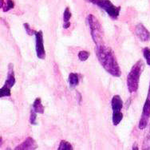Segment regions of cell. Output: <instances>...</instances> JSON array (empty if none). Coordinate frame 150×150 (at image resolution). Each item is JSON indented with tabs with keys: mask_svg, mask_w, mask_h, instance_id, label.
Returning a JSON list of instances; mask_svg holds the SVG:
<instances>
[{
	"mask_svg": "<svg viewBox=\"0 0 150 150\" xmlns=\"http://www.w3.org/2000/svg\"><path fill=\"white\" fill-rule=\"evenodd\" d=\"M143 54H144V58L146 59L147 64L150 66V50L149 48H144L143 50Z\"/></svg>",
	"mask_w": 150,
	"mask_h": 150,
	"instance_id": "21",
	"label": "cell"
},
{
	"mask_svg": "<svg viewBox=\"0 0 150 150\" xmlns=\"http://www.w3.org/2000/svg\"><path fill=\"white\" fill-rule=\"evenodd\" d=\"M33 109L35 110V111L38 113H41L42 114L44 112V107L42 104V101H41V98H38L35 99V102L33 104Z\"/></svg>",
	"mask_w": 150,
	"mask_h": 150,
	"instance_id": "11",
	"label": "cell"
},
{
	"mask_svg": "<svg viewBox=\"0 0 150 150\" xmlns=\"http://www.w3.org/2000/svg\"><path fill=\"white\" fill-rule=\"evenodd\" d=\"M71 18V12L69 11V7H67L65 11H64L63 15V19L64 23H67V22H69V19Z\"/></svg>",
	"mask_w": 150,
	"mask_h": 150,
	"instance_id": "19",
	"label": "cell"
},
{
	"mask_svg": "<svg viewBox=\"0 0 150 150\" xmlns=\"http://www.w3.org/2000/svg\"><path fill=\"white\" fill-rule=\"evenodd\" d=\"M150 118V84L148 91V96L146 101L144 102L143 111H142V117L139 122V129H144L148 125V122Z\"/></svg>",
	"mask_w": 150,
	"mask_h": 150,
	"instance_id": "5",
	"label": "cell"
},
{
	"mask_svg": "<svg viewBox=\"0 0 150 150\" xmlns=\"http://www.w3.org/2000/svg\"><path fill=\"white\" fill-rule=\"evenodd\" d=\"M38 148V144L36 143L34 139L29 137L24 141V142L20 144L19 145H18L17 147L15 148V150H26V149H36Z\"/></svg>",
	"mask_w": 150,
	"mask_h": 150,
	"instance_id": "8",
	"label": "cell"
},
{
	"mask_svg": "<svg viewBox=\"0 0 150 150\" xmlns=\"http://www.w3.org/2000/svg\"><path fill=\"white\" fill-rule=\"evenodd\" d=\"M96 54L98 61L107 72L114 77L121 76V69L112 49L102 44L96 46Z\"/></svg>",
	"mask_w": 150,
	"mask_h": 150,
	"instance_id": "1",
	"label": "cell"
},
{
	"mask_svg": "<svg viewBox=\"0 0 150 150\" xmlns=\"http://www.w3.org/2000/svg\"><path fill=\"white\" fill-rule=\"evenodd\" d=\"M69 26H70V23H69V22H67V23H63V28H65V29H67V28H69Z\"/></svg>",
	"mask_w": 150,
	"mask_h": 150,
	"instance_id": "23",
	"label": "cell"
},
{
	"mask_svg": "<svg viewBox=\"0 0 150 150\" xmlns=\"http://www.w3.org/2000/svg\"><path fill=\"white\" fill-rule=\"evenodd\" d=\"M144 65L142 60H139L136 62L129 73L127 77V87L129 93L137 92L139 87V80L144 69Z\"/></svg>",
	"mask_w": 150,
	"mask_h": 150,
	"instance_id": "2",
	"label": "cell"
},
{
	"mask_svg": "<svg viewBox=\"0 0 150 150\" xmlns=\"http://www.w3.org/2000/svg\"><path fill=\"white\" fill-rule=\"evenodd\" d=\"M87 21L89 23V26L90 28V32L92 35V38L96 46L102 45L103 43V32H102V28L100 23L98 22L97 18L93 16V15H88Z\"/></svg>",
	"mask_w": 150,
	"mask_h": 150,
	"instance_id": "3",
	"label": "cell"
},
{
	"mask_svg": "<svg viewBox=\"0 0 150 150\" xmlns=\"http://www.w3.org/2000/svg\"><path fill=\"white\" fill-rule=\"evenodd\" d=\"M74 148L70 143L67 142V141H62L59 144L58 150H72Z\"/></svg>",
	"mask_w": 150,
	"mask_h": 150,
	"instance_id": "15",
	"label": "cell"
},
{
	"mask_svg": "<svg viewBox=\"0 0 150 150\" xmlns=\"http://www.w3.org/2000/svg\"><path fill=\"white\" fill-rule=\"evenodd\" d=\"M11 89H9L7 87L3 86L0 90V97L3 98V97H9L11 96Z\"/></svg>",
	"mask_w": 150,
	"mask_h": 150,
	"instance_id": "17",
	"label": "cell"
},
{
	"mask_svg": "<svg viewBox=\"0 0 150 150\" xmlns=\"http://www.w3.org/2000/svg\"><path fill=\"white\" fill-rule=\"evenodd\" d=\"M69 86L74 88L77 86L79 83V76L76 73H70L69 75Z\"/></svg>",
	"mask_w": 150,
	"mask_h": 150,
	"instance_id": "12",
	"label": "cell"
},
{
	"mask_svg": "<svg viewBox=\"0 0 150 150\" xmlns=\"http://www.w3.org/2000/svg\"><path fill=\"white\" fill-rule=\"evenodd\" d=\"M23 26H24V28H25V30H26L27 35H32L33 34H35V31L34 32L33 30H32L31 28H30V25L28 24V23H24V24H23Z\"/></svg>",
	"mask_w": 150,
	"mask_h": 150,
	"instance_id": "22",
	"label": "cell"
},
{
	"mask_svg": "<svg viewBox=\"0 0 150 150\" xmlns=\"http://www.w3.org/2000/svg\"><path fill=\"white\" fill-rule=\"evenodd\" d=\"M111 105L113 112H121L123 107V101L121 100V97L119 95L113 96L111 101Z\"/></svg>",
	"mask_w": 150,
	"mask_h": 150,
	"instance_id": "10",
	"label": "cell"
},
{
	"mask_svg": "<svg viewBox=\"0 0 150 150\" xmlns=\"http://www.w3.org/2000/svg\"><path fill=\"white\" fill-rule=\"evenodd\" d=\"M142 149H150V125H149V130L147 136L145 137V138L143 142V147Z\"/></svg>",
	"mask_w": 150,
	"mask_h": 150,
	"instance_id": "16",
	"label": "cell"
},
{
	"mask_svg": "<svg viewBox=\"0 0 150 150\" xmlns=\"http://www.w3.org/2000/svg\"><path fill=\"white\" fill-rule=\"evenodd\" d=\"M112 124L114 125H117L122 121L123 119V114L121 112H112Z\"/></svg>",
	"mask_w": 150,
	"mask_h": 150,
	"instance_id": "14",
	"label": "cell"
},
{
	"mask_svg": "<svg viewBox=\"0 0 150 150\" xmlns=\"http://www.w3.org/2000/svg\"><path fill=\"white\" fill-rule=\"evenodd\" d=\"M15 3L13 0H6V3H4L3 0H1V8H3V11L6 12L14 8Z\"/></svg>",
	"mask_w": 150,
	"mask_h": 150,
	"instance_id": "13",
	"label": "cell"
},
{
	"mask_svg": "<svg viewBox=\"0 0 150 150\" xmlns=\"http://www.w3.org/2000/svg\"><path fill=\"white\" fill-rule=\"evenodd\" d=\"M90 57V53L87 52L86 50H81L80 52L78 53V58L82 62L86 61Z\"/></svg>",
	"mask_w": 150,
	"mask_h": 150,
	"instance_id": "18",
	"label": "cell"
},
{
	"mask_svg": "<svg viewBox=\"0 0 150 150\" xmlns=\"http://www.w3.org/2000/svg\"><path fill=\"white\" fill-rule=\"evenodd\" d=\"M135 33L137 36L140 38V40H142V42H149L150 40V32L142 23H139L138 25H137Z\"/></svg>",
	"mask_w": 150,
	"mask_h": 150,
	"instance_id": "7",
	"label": "cell"
},
{
	"mask_svg": "<svg viewBox=\"0 0 150 150\" xmlns=\"http://www.w3.org/2000/svg\"><path fill=\"white\" fill-rule=\"evenodd\" d=\"M36 118H37V112H35L34 109L30 111V122L31 125H36Z\"/></svg>",
	"mask_w": 150,
	"mask_h": 150,
	"instance_id": "20",
	"label": "cell"
},
{
	"mask_svg": "<svg viewBox=\"0 0 150 150\" xmlns=\"http://www.w3.org/2000/svg\"><path fill=\"white\" fill-rule=\"evenodd\" d=\"M35 40H36V54L37 57L40 59H45L46 58V51L43 44V35L42 31H35Z\"/></svg>",
	"mask_w": 150,
	"mask_h": 150,
	"instance_id": "6",
	"label": "cell"
},
{
	"mask_svg": "<svg viewBox=\"0 0 150 150\" xmlns=\"http://www.w3.org/2000/svg\"><path fill=\"white\" fill-rule=\"evenodd\" d=\"M15 71H14V65L10 63L8 66V72H7V78H6V82L3 86L7 87L9 89H11L12 87L15 86Z\"/></svg>",
	"mask_w": 150,
	"mask_h": 150,
	"instance_id": "9",
	"label": "cell"
},
{
	"mask_svg": "<svg viewBox=\"0 0 150 150\" xmlns=\"http://www.w3.org/2000/svg\"><path fill=\"white\" fill-rule=\"evenodd\" d=\"M137 143H135V144H134V145H133V149H138V148H137Z\"/></svg>",
	"mask_w": 150,
	"mask_h": 150,
	"instance_id": "24",
	"label": "cell"
},
{
	"mask_svg": "<svg viewBox=\"0 0 150 150\" xmlns=\"http://www.w3.org/2000/svg\"><path fill=\"white\" fill-rule=\"evenodd\" d=\"M90 3L95 4L106 12L110 18L117 19L120 14L121 6H116L110 0H89Z\"/></svg>",
	"mask_w": 150,
	"mask_h": 150,
	"instance_id": "4",
	"label": "cell"
}]
</instances>
